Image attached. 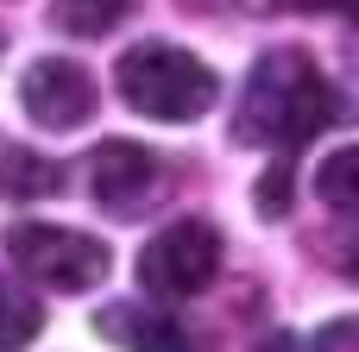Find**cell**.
Listing matches in <instances>:
<instances>
[{"label": "cell", "instance_id": "obj_7", "mask_svg": "<svg viewBox=\"0 0 359 352\" xmlns=\"http://www.w3.org/2000/svg\"><path fill=\"white\" fill-rule=\"evenodd\" d=\"M95 328H101V340H114L120 352H202L196 334L177 315H164L151 302H107L95 315Z\"/></svg>", "mask_w": 359, "mask_h": 352}, {"label": "cell", "instance_id": "obj_10", "mask_svg": "<svg viewBox=\"0 0 359 352\" xmlns=\"http://www.w3.org/2000/svg\"><path fill=\"white\" fill-rule=\"evenodd\" d=\"M126 13H133V0H57V6H50V25L69 31V38H101V31H114Z\"/></svg>", "mask_w": 359, "mask_h": 352}, {"label": "cell", "instance_id": "obj_5", "mask_svg": "<svg viewBox=\"0 0 359 352\" xmlns=\"http://www.w3.org/2000/svg\"><path fill=\"white\" fill-rule=\"evenodd\" d=\"M88 176H95V202H101L107 214H120V220H139V214L170 189L164 164H158L145 145H133V139L95 145V151H88Z\"/></svg>", "mask_w": 359, "mask_h": 352}, {"label": "cell", "instance_id": "obj_15", "mask_svg": "<svg viewBox=\"0 0 359 352\" xmlns=\"http://www.w3.org/2000/svg\"><path fill=\"white\" fill-rule=\"evenodd\" d=\"M0 50H6V31H0Z\"/></svg>", "mask_w": 359, "mask_h": 352}, {"label": "cell", "instance_id": "obj_14", "mask_svg": "<svg viewBox=\"0 0 359 352\" xmlns=\"http://www.w3.org/2000/svg\"><path fill=\"white\" fill-rule=\"evenodd\" d=\"M297 13H353V0H284Z\"/></svg>", "mask_w": 359, "mask_h": 352}, {"label": "cell", "instance_id": "obj_1", "mask_svg": "<svg viewBox=\"0 0 359 352\" xmlns=\"http://www.w3.org/2000/svg\"><path fill=\"white\" fill-rule=\"evenodd\" d=\"M341 120V94L322 76V63L297 44H278L252 63L240 107H233V139L240 145H265L278 157H290L297 145L322 139Z\"/></svg>", "mask_w": 359, "mask_h": 352}, {"label": "cell", "instance_id": "obj_3", "mask_svg": "<svg viewBox=\"0 0 359 352\" xmlns=\"http://www.w3.org/2000/svg\"><path fill=\"white\" fill-rule=\"evenodd\" d=\"M6 265L57 296H82L95 290L107 271H114V252L107 239L95 233H76V227H44V220H19L6 227Z\"/></svg>", "mask_w": 359, "mask_h": 352}, {"label": "cell", "instance_id": "obj_4", "mask_svg": "<svg viewBox=\"0 0 359 352\" xmlns=\"http://www.w3.org/2000/svg\"><path fill=\"white\" fill-rule=\"evenodd\" d=\"M215 271H221V233H215V220H170L139 252V283L151 296H164V302L202 296L215 283Z\"/></svg>", "mask_w": 359, "mask_h": 352}, {"label": "cell", "instance_id": "obj_9", "mask_svg": "<svg viewBox=\"0 0 359 352\" xmlns=\"http://www.w3.org/2000/svg\"><path fill=\"white\" fill-rule=\"evenodd\" d=\"M63 189V170L32 157L25 145H0V195H57Z\"/></svg>", "mask_w": 359, "mask_h": 352}, {"label": "cell", "instance_id": "obj_12", "mask_svg": "<svg viewBox=\"0 0 359 352\" xmlns=\"http://www.w3.org/2000/svg\"><path fill=\"white\" fill-rule=\"evenodd\" d=\"M290 176H297V170L278 157V164H271V176H265V189H252V202H259L265 214H284V208H290Z\"/></svg>", "mask_w": 359, "mask_h": 352}, {"label": "cell", "instance_id": "obj_2", "mask_svg": "<svg viewBox=\"0 0 359 352\" xmlns=\"http://www.w3.org/2000/svg\"><path fill=\"white\" fill-rule=\"evenodd\" d=\"M114 82H120V101L145 120H202L221 94V82L202 57H189L183 44H158V38L133 44L120 57Z\"/></svg>", "mask_w": 359, "mask_h": 352}, {"label": "cell", "instance_id": "obj_13", "mask_svg": "<svg viewBox=\"0 0 359 352\" xmlns=\"http://www.w3.org/2000/svg\"><path fill=\"white\" fill-rule=\"evenodd\" d=\"M252 352H328V346H322V340H303V334H284V328H278V334H265Z\"/></svg>", "mask_w": 359, "mask_h": 352}, {"label": "cell", "instance_id": "obj_8", "mask_svg": "<svg viewBox=\"0 0 359 352\" xmlns=\"http://www.w3.org/2000/svg\"><path fill=\"white\" fill-rule=\"evenodd\" d=\"M38 328H44V302H38L25 283L0 277V352L32 346V340H38Z\"/></svg>", "mask_w": 359, "mask_h": 352}, {"label": "cell", "instance_id": "obj_6", "mask_svg": "<svg viewBox=\"0 0 359 352\" xmlns=\"http://www.w3.org/2000/svg\"><path fill=\"white\" fill-rule=\"evenodd\" d=\"M19 101H25V113H32L38 126L69 132V126H88V120H95L101 88H95V76H88L82 63H69V57H38V63L19 76Z\"/></svg>", "mask_w": 359, "mask_h": 352}, {"label": "cell", "instance_id": "obj_11", "mask_svg": "<svg viewBox=\"0 0 359 352\" xmlns=\"http://www.w3.org/2000/svg\"><path fill=\"white\" fill-rule=\"evenodd\" d=\"M316 195H322L341 220L359 208V151H353V145H347V151H334V157L316 170Z\"/></svg>", "mask_w": 359, "mask_h": 352}]
</instances>
